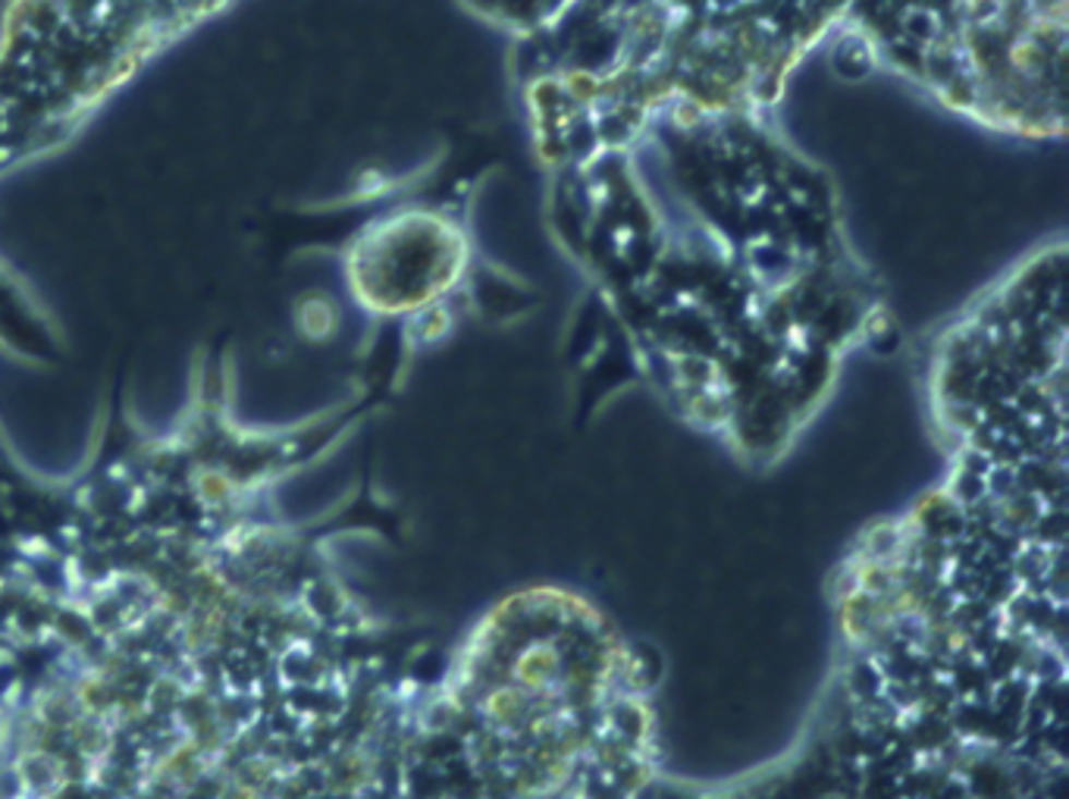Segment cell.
Listing matches in <instances>:
<instances>
[{
	"label": "cell",
	"mask_w": 1069,
	"mask_h": 799,
	"mask_svg": "<svg viewBox=\"0 0 1069 799\" xmlns=\"http://www.w3.org/2000/svg\"><path fill=\"white\" fill-rule=\"evenodd\" d=\"M0 351L32 364L60 354L57 324L32 295V289L0 264Z\"/></svg>",
	"instance_id": "3"
},
{
	"label": "cell",
	"mask_w": 1069,
	"mask_h": 799,
	"mask_svg": "<svg viewBox=\"0 0 1069 799\" xmlns=\"http://www.w3.org/2000/svg\"><path fill=\"white\" fill-rule=\"evenodd\" d=\"M232 0H10L0 23V173L48 154L151 60Z\"/></svg>",
	"instance_id": "2"
},
{
	"label": "cell",
	"mask_w": 1069,
	"mask_h": 799,
	"mask_svg": "<svg viewBox=\"0 0 1069 799\" xmlns=\"http://www.w3.org/2000/svg\"><path fill=\"white\" fill-rule=\"evenodd\" d=\"M286 455L201 433L0 489V799H308L389 712Z\"/></svg>",
	"instance_id": "1"
}]
</instances>
